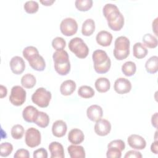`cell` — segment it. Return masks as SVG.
<instances>
[{
	"label": "cell",
	"instance_id": "obj_26",
	"mask_svg": "<svg viewBox=\"0 0 158 158\" xmlns=\"http://www.w3.org/2000/svg\"><path fill=\"white\" fill-rule=\"evenodd\" d=\"M145 68L146 71L154 74L158 70V57L157 56H153L149 57L145 64Z\"/></svg>",
	"mask_w": 158,
	"mask_h": 158
},
{
	"label": "cell",
	"instance_id": "obj_30",
	"mask_svg": "<svg viewBox=\"0 0 158 158\" xmlns=\"http://www.w3.org/2000/svg\"><path fill=\"white\" fill-rule=\"evenodd\" d=\"M34 123L41 128H45L49 125V117L46 112L39 111L38 115Z\"/></svg>",
	"mask_w": 158,
	"mask_h": 158
},
{
	"label": "cell",
	"instance_id": "obj_43",
	"mask_svg": "<svg viewBox=\"0 0 158 158\" xmlns=\"http://www.w3.org/2000/svg\"><path fill=\"white\" fill-rule=\"evenodd\" d=\"M124 157L125 158H130V157L141 158L142 157V154L139 151L131 150V151H128L126 152Z\"/></svg>",
	"mask_w": 158,
	"mask_h": 158
},
{
	"label": "cell",
	"instance_id": "obj_7",
	"mask_svg": "<svg viewBox=\"0 0 158 158\" xmlns=\"http://www.w3.org/2000/svg\"><path fill=\"white\" fill-rule=\"evenodd\" d=\"M41 140V133L35 128L31 127L27 130L25 136L26 144L30 148H35L40 144Z\"/></svg>",
	"mask_w": 158,
	"mask_h": 158
},
{
	"label": "cell",
	"instance_id": "obj_3",
	"mask_svg": "<svg viewBox=\"0 0 158 158\" xmlns=\"http://www.w3.org/2000/svg\"><path fill=\"white\" fill-rule=\"evenodd\" d=\"M130 42L128 38L120 36L116 38L113 51L114 56L117 60H122L126 59L130 54Z\"/></svg>",
	"mask_w": 158,
	"mask_h": 158
},
{
	"label": "cell",
	"instance_id": "obj_15",
	"mask_svg": "<svg viewBox=\"0 0 158 158\" xmlns=\"http://www.w3.org/2000/svg\"><path fill=\"white\" fill-rule=\"evenodd\" d=\"M67 130L66 123L62 120H57L54 122L52 126V133L53 135L57 138L64 136Z\"/></svg>",
	"mask_w": 158,
	"mask_h": 158
},
{
	"label": "cell",
	"instance_id": "obj_36",
	"mask_svg": "<svg viewBox=\"0 0 158 158\" xmlns=\"http://www.w3.org/2000/svg\"><path fill=\"white\" fill-rule=\"evenodd\" d=\"M23 8L26 12L28 14H34L38 11L39 5L38 2L35 1H28L24 4Z\"/></svg>",
	"mask_w": 158,
	"mask_h": 158
},
{
	"label": "cell",
	"instance_id": "obj_8",
	"mask_svg": "<svg viewBox=\"0 0 158 158\" xmlns=\"http://www.w3.org/2000/svg\"><path fill=\"white\" fill-rule=\"evenodd\" d=\"M60 30L61 33L67 36H70L75 35L78 30V24L77 21L71 17H67L62 20L60 24Z\"/></svg>",
	"mask_w": 158,
	"mask_h": 158
},
{
	"label": "cell",
	"instance_id": "obj_46",
	"mask_svg": "<svg viewBox=\"0 0 158 158\" xmlns=\"http://www.w3.org/2000/svg\"><path fill=\"white\" fill-rule=\"evenodd\" d=\"M151 123L152 125L155 128H157V112H156L154 115H152L151 117Z\"/></svg>",
	"mask_w": 158,
	"mask_h": 158
},
{
	"label": "cell",
	"instance_id": "obj_33",
	"mask_svg": "<svg viewBox=\"0 0 158 158\" xmlns=\"http://www.w3.org/2000/svg\"><path fill=\"white\" fill-rule=\"evenodd\" d=\"M76 8L80 11H87L93 6L92 0H76L75 2Z\"/></svg>",
	"mask_w": 158,
	"mask_h": 158
},
{
	"label": "cell",
	"instance_id": "obj_4",
	"mask_svg": "<svg viewBox=\"0 0 158 158\" xmlns=\"http://www.w3.org/2000/svg\"><path fill=\"white\" fill-rule=\"evenodd\" d=\"M69 48L77 57L80 59L86 57L89 53L88 46L79 37H75L70 40L69 43Z\"/></svg>",
	"mask_w": 158,
	"mask_h": 158
},
{
	"label": "cell",
	"instance_id": "obj_24",
	"mask_svg": "<svg viewBox=\"0 0 158 158\" xmlns=\"http://www.w3.org/2000/svg\"><path fill=\"white\" fill-rule=\"evenodd\" d=\"M148 49L145 46L140 43H136L133 47V56L137 59H143L148 54Z\"/></svg>",
	"mask_w": 158,
	"mask_h": 158
},
{
	"label": "cell",
	"instance_id": "obj_23",
	"mask_svg": "<svg viewBox=\"0 0 158 158\" xmlns=\"http://www.w3.org/2000/svg\"><path fill=\"white\" fill-rule=\"evenodd\" d=\"M95 30V22L92 19H88L82 24L81 33L84 36L91 35Z\"/></svg>",
	"mask_w": 158,
	"mask_h": 158
},
{
	"label": "cell",
	"instance_id": "obj_21",
	"mask_svg": "<svg viewBox=\"0 0 158 158\" xmlns=\"http://www.w3.org/2000/svg\"><path fill=\"white\" fill-rule=\"evenodd\" d=\"M68 152L71 158H85V151L83 146L76 144L70 145L67 148Z\"/></svg>",
	"mask_w": 158,
	"mask_h": 158
},
{
	"label": "cell",
	"instance_id": "obj_2",
	"mask_svg": "<svg viewBox=\"0 0 158 158\" xmlns=\"http://www.w3.org/2000/svg\"><path fill=\"white\" fill-rule=\"evenodd\" d=\"M94 70L98 73H107L111 66V61L106 51L95 50L92 55Z\"/></svg>",
	"mask_w": 158,
	"mask_h": 158
},
{
	"label": "cell",
	"instance_id": "obj_37",
	"mask_svg": "<svg viewBox=\"0 0 158 158\" xmlns=\"http://www.w3.org/2000/svg\"><path fill=\"white\" fill-rule=\"evenodd\" d=\"M13 151V146L8 142L2 143L0 145V155L2 157L9 156Z\"/></svg>",
	"mask_w": 158,
	"mask_h": 158
},
{
	"label": "cell",
	"instance_id": "obj_17",
	"mask_svg": "<svg viewBox=\"0 0 158 158\" xmlns=\"http://www.w3.org/2000/svg\"><path fill=\"white\" fill-rule=\"evenodd\" d=\"M39 111L38 110L33 106H27L22 111V116L24 119L27 122L32 123L35 122Z\"/></svg>",
	"mask_w": 158,
	"mask_h": 158
},
{
	"label": "cell",
	"instance_id": "obj_16",
	"mask_svg": "<svg viewBox=\"0 0 158 158\" xmlns=\"http://www.w3.org/2000/svg\"><path fill=\"white\" fill-rule=\"evenodd\" d=\"M48 149L51 158H64L65 156L63 146L57 141L51 142L48 146Z\"/></svg>",
	"mask_w": 158,
	"mask_h": 158
},
{
	"label": "cell",
	"instance_id": "obj_6",
	"mask_svg": "<svg viewBox=\"0 0 158 158\" xmlns=\"http://www.w3.org/2000/svg\"><path fill=\"white\" fill-rule=\"evenodd\" d=\"M26 91L20 86H14L9 96V101L15 106H22L26 99Z\"/></svg>",
	"mask_w": 158,
	"mask_h": 158
},
{
	"label": "cell",
	"instance_id": "obj_19",
	"mask_svg": "<svg viewBox=\"0 0 158 158\" xmlns=\"http://www.w3.org/2000/svg\"><path fill=\"white\" fill-rule=\"evenodd\" d=\"M84 139V133L78 128L72 129L68 134V139L73 144H79L83 141Z\"/></svg>",
	"mask_w": 158,
	"mask_h": 158
},
{
	"label": "cell",
	"instance_id": "obj_18",
	"mask_svg": "<svg viewBox=\"0 0 158 158\" xmlns=\"http://www.w3.org/2000/svg\"><path fill=\"white\" fill-rule=\"evenodd\" d=\"M96 40L98 44L102 46H109L112 43V35L107 31L102 30L98 33L96 37Z\"/></svg>",
	"mask_w": 158,
	"mask_h": 158
},
{
	"label": "cell",
	"instance_id": "obj_10",
	"mask_svg": "<svg viewBox=\"0 0 158 158\" xmlns=\"http://www.w3.org/2000/svg\"><path fill=\"white\" fill-rule=\"evenodd\" d=\"M114 90L120 94H123L130 91L131 89V83L125 78H118L114 83Z\"/></svg>",
	"mask_w": 158,
	"mask_h": 158
},
{
	"label": "cell",
	"instance_id": "obj_22",
	"mask_svg": "<svg viewBox=\"0 0 158 158\" xmlns=\"http://www.w3.org/2000/svg\"><path fill=\"white\" fill-rule=\"evenodd\" d=\"M94 86L96 90L99 93H106L109 90L110 87V83L109 79L105 77L98 78L95 83Z\"/></svg>",
	"mask_w": 158,
	"mask_h": 158
},
{
	"label": "cell",
	"instance_id": "obj_5",
	"mask_svg": "<svg viewBox=\"0 0 158 158\" xmlns=\"http://www.w3.org/2000/svg\"><path fill=\"white\" fill-rule=\"evenodd\" d=\"M51 93L44 88H38L32 94L31 100L33 103L40 107H46L49 106L51 99Z\"/></svg>",
	"mask_w": 158,
	"mask_h": 158
},
{
	"label": "cell",
	"instance_id": "obj_25",
	"mask_svg": "<svg viewBox=\"0 0 158 158\" xmlns=\"http://www.w3.org/2000/svg\"><path fill=\"white\" fill-rule=\"evenodd\" d=\"M23 56L29 62L40 56L38 50L36 48L30 46L25 48L23 50Z\"/></svg>",
	"mask_w": 158,
	"mask_h": 158
},
{
	"label": "cell",
	"instance_id": "obj_1",
	"mask_svg": "<svg viewBox=\"0 0 158 158\" xmlns=\"http://www.w3.org/2000/svg\"><path fill=\"white\" fill-rule=\"evenodd\" d=\"M54 69L60 75H66L70 70V63L67 52L64 49L58 50L52 55Z\"/></svg>",
	"mask_w": 158,
	"mask_h": 158
},
{
	"label": "cell",
	"instance_id": "obj_27",
	"mask_svg": "<svg viewBox=\"0 0 158 158\" xmlns=\"http://www.w3.org/2000/svg\"><path fill=\"white\" fill-rule=\"evenodd\" d=\"M30 67L35 70L41 72L43 71L46 67V62L41 56H39L34 60L28 62Z\"/></svg>",
	"mask_w": 158,
	"mask_h": 158
},
{
	"label": "cell",
	"instance_id": "obj_39",
	"mask_svg": "<svg viewBox=\"0 0 158 158\" xmlns=\"http://www.w3.org/2000/svg\"><path fill=\"white\" fill-rule=\"evenodd\" d=\"M52 46L56 51L64 49L66 46V42L65 40L62 37H56L52 41Z\"/></svg>",
	"mask_w": 158,
	"mask_h": 158
},
{
	"label": "cell",
	"instance_id": "obj_14",
	"mask_svg": "<svg viewBox=\"0 0 158 158\" xmlns=\"http://www.w3.org/2000/svg\"><path fill=\"white\" fill-rule=\"evenodd\" d=\"M86 115L90 120L93 122H97L101 119L103 115L102 109L98 105H91L87 109Z\"/></svg>",
	"mask_w": 158,
	"mask_h": 158
},
{
	"label": "cell",
	"instance_id": "obj_28",
	"mask_svg": "<svg viewBox=\"0 0 158 158\" xmlns=\"http://www.w3.org/2000/svg\"><path fill=\"white\" fill-rule=\"evenodd\" d=\"M36 82V78L31 73H27L21 78V84L22 86L25 88H32L35 85Z\"/></svg>",
	"mask_w": 158,
	"mask_h": 158
},
{
	"label": "cell",
	"instance_id": "obj_31",
	"mask_svg": "<svg viewBox=\"0 0 158 158\" xmlns=\"http://www.w3.org/2000/svg\"><path fill=\"white\" fill-rule=\"evenodd\" d=\"M144 45L149 48H155L157 47L158 42L157 38L150 33L145 34L142 38Z\"/></svg>",
	"mask_w": 158,
	"mask_h": 158
},
{
	"label": "cell",
	"instance_id": "obj_12",
	"mask_svg": "<svg viewBox=\"0 0 158 158\" xmlns=\"http://www.w3.org/2000/svg\"><path fill=\"white\" fill-rule=\"evenodd\" d=\"M127 142L128 145L136 150H142L146 148V140L140 135L132 134L128 137Z\"/></svg>",
	"mask_w": 158,
	"mask_h": 158
},
{
	"label": "cell",
	"instance_id": "obj_9",
	"mask_svg": "<svg viewBox=\"0 0 158 158\" xmlns=\"http://www.w3.org/2000/svg\"><path fill=\"white\" fill-rule=\"evenodd\" d=\"M102 12L103 15L107 19V23L114 21L122 14L117 6L111 3H107L104 5Z\"/></svg>",
	"mask_w": 158,
	"mask_h": 158
},
{
	"label": "cell",
	"instance_id": "obj_29",
	"mask_svg": "<svg viewBox=\"0 0 158 158\" xmlns=\"http://www.w3.org/2000/svg\"><path fill=\"white\" fill-rule=\"evenodd\" d=\"M122 71L125 76L131 77L133 75L136 71V64L132 61H127L122 65Z\"/></svg>",
	"mask_w": 158,
	"mask_h": 158
},
{
	"label": "cell",
	"instance_id": "obj_20",
	"mask_svg": "<svg viewBox=\"0 0 158 158\" xmlns=\"http://www.w3.org/2000/svg\"><path fill=\"white\" fill-rule=\"evenodd\" d=\"M76 83L72 80H67L62 83L60 86V93L64 96L71 95L76 89Z\"/></svg>",
	"mask_w": 158,
	"mask_h": 158
},
{
	"label": "cell",
	"instance_id": "obj_11",
	"mask_svg": "<svg viewBox=\"0 0 158 158\" xmlns=\"http://www.w3.org/2000/svg\"><path fill=\"white\" fill-rule=\"evenodd\" d=\"M96 122L94 125V131L98 135L104 136L110 133L111 124L109 121L106 119L101 118Z\"/></svg>",
	"mask_w": 158,
	"mask_h": 158
},
{
	"label": "cell",
	"instance_id": "obj_32",
	"mask_svg": "<svg viewBox=\"0 0 158 158\" xmlns=\"http://www.w3.org/2000/svg\"><path fill=\"white\" fill-rule=\"evenodd\" d=\"M78 94L83 98H91L94 95V91L89 86L83 85L78 88Z\"/></svg>",
	"mask_w": 158,
	"mask_h": 158
},
{
	"label": "cell",
	"instance_id": "obj_34",
	"mask_svg": "<svg viewBox=\"0 0 158 158\" xmlns=\"http://www.w3.org/2000/svg\"><path fill=\"white\" fill-rule=\"evenodd\" d=\"M109 28L114 31L120 30L124 25V17L122 14H121L117 19L114 21L107 23Z\"/></svg>",
	"mask_w": 158,
	"mask_h": 158
},
{
	"label": "cell",
	"instance_id": "obj_40",
	"mask_svg": "<svg viewBox=\"0 0 158 158\" xmlns=\"http://www.w3.org/2000/svg\"><path fill=\"white\" fill-rule=\"evenodd\" d=\"M110 146L118 148L122 151H123L125 148V143L122 139H115V140L110 141L107 145V147H110Z\"/></svg>",
	"mask_w": 158,
	"mask_h": 158
},
{
	"label": "cell",
	"instance_id": "obj_41",
	"mask_svg": "<svg viewBox=\"0 0 158 158\" xmlns=\"http://www.w3.org/2000/svg\"><path fill=\"white\" fill-rule=\"evenodd\" d=\"M33 156L34 158H47L48 152L44 148H41L33 152Z\"/></svg>",
	"mask_w": 158,
	"mask_h": 158
},
{
	"label": "cell",
	"instance_id": "obj_38",
	"mask_svg": "<svg viewBox=\"0 0 158 158\" xmlns=\"http://www.w3.org/2000/svg\"><path fill=\"white\" fill-rule=\"evenodd\" d=\"M106 156L107 158H120L122 156V151L116 147H107Z\"/></svg>",
	"mask_w": 158,
	"mask_h": 158
},
{
	"label": "cell",
	"instance_id": "obj_44",
	"mask_svg": "<svg viewBox=\"0 0 158 158\" xmlns=\"http://www.w3.org/2000/svg\"><path fill=\"white\" fill-rule=\"evenodd\" d=\"M151 151L155 154H157L158 152V141L155 140L151 146Z\"/></svg>",
	"mask_w": 158,
	"mask_h": 158
},
{
	"label": "cell",
	"instance_id": "obj_42",
	"mask_svg": "<svg viewBox=\"0 0 158 158\" xmlns=\"http://www.w3.org/2000/svg\"><path fill=\"white\" fill-rule=\"evenodd\" d=\"M14 157L15 158H19V157L28 158L30 157V154L28 150L25 149H20L15 152Z\"/></svg>",
	"mask_w": 158,
	"mask_h": 158
},
{
	"label": "cell",
	"instance_id": "obj_13",
	"mask_svg": "<svg viewBox=\"0 0 158 158\" xmlns=\"http://www.w3.org/2000/svg\"><path fill=\"white\" fill-rule=\"evenodd\" d=\"M9 65L12 72L16 75L22 73L25 68V63L23 59L17 56L13 57L10 59Z\"/></svg>",
	"mask_w": 158,
	"mask_h": 158
},
{
	"label": "cell",
	"instance_id": "obj_35",
	"mask_svg": "<svg viewBox=\"0 0 158 158\" xmlns=\"http://www.w3.org/2000/svg\"><path fill=\"white\" fill-rule=\"evenodd\" d=\"M25 130L22 125L19 124H16L14 125L11 128V136L15 139H21L24 134Z\"/></svg>",
	"mask_w": 158,
	"mask_h": 158
},
{
	"label": "cell",
	"instance_id": "obj_45",
	"mask_svg": "<svg viewBox=\"0 0 158 158\" xmlns=\"http://www.w3.org/2000/svg\"><path fill=\"white\" fill-rule=\"evenodd\" d=\"M7 88L2 85H0V98H3L7 96Z\"/></svg>",
	"mask_w": 158,
	"mask_h": 158
},
{
	"label": "cell",
	"instance_id": "obj_47",
	"mask_svg": "<svg viewBox=\"0 0 158 158\" xmlns=\"http://www.w3.org/2000/svg\"><path fill=\"white\" fill-rule=\"evenodd\" d=\"M55 2L54 0H45V1H40V2L43 4L44 6H51Z\"/></svg>",
	"mask_w": 158,
	"mask_h": 158
},
{
	"label": "cell",
	"instance_id": "obj_48",
	"mask_svg": "<svg viewBox=\"0 0 158 158\" xmlns=\"http://www.w3.org/2000/svg\"><path fill=\"white\" fill-rule=\"evenodd\" d=\"M157 18H156L155 20H154V21L152 22V30L154 31V33H155V34H156V35H157Z\"/></svg>",
	"mask_w": 158,
	"mask_h": 158
}]
</instances>
